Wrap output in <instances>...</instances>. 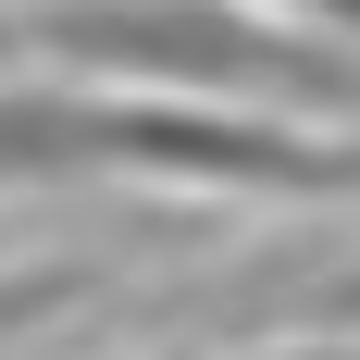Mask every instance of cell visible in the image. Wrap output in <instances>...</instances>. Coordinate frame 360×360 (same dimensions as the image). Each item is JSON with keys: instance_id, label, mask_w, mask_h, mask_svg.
<instances>
[{"instance_id": "1", "label": "cell", "mask_w": 360, "mask_h": 360, "mask_svg": "<svg viewBox=\"0 0 360 360\" xmlns=\"http://www.w3.org/2000/svg\"><path fill=\"white\" fill-rule=\"evenodd\" d=\"M87 174H162V186H348V149L323 124H261V112H186L137 87H0V199L13 186H87Z\"/></svg>"}, {"instance_id": "2", "label": "cell", "mask_w": 360, "mask_h": 360, "mask_svg": "<svg viewBox=\"0 0 360 360\" xmlns=\"http://www.w3.org/2000/svg\"><path fill=\"white\" fill-rule=\"evenodd\" d=\"M13 37H37L87 87H137V100H286L298 124L348 112L335 37L274 25L249 0H37Z\"/></svg>"}, {"instance_id": "3", "label": "cell", "mask_w": 360, "mask_h": 360, "mask_svg": "<svg viewBox=\"0 0 360 360\" xmlns=\"http://www.w3.org/2000/svg\"><path fill=\"white\" fill-rule=\"evenodd\" d=\"M87 286V274H0V335H25V323H50L63 298Z\"/></svg>"}, {"instance_id": "4", "label": "cell", "mask_w": 360, "mask_h": 360, "mask_svg": "<svg viewBox=\"0 0 360 360\" xmlns=\"http://www.w3.org/2000/svg\"><path fill=\"white\" fill-rule=\"evenodd\" d=\"M249 13H286V25H323V37L348 25V0H249Z\"/></svg>"}, {"instance_id": "5", "label": "cell", "mask_w": 360, "mask_h": 360, "mask_svg": "<svg viewBox=\"0 0 360 360\" xmlns=\"http://www.w3.org/2000/svg\"><path fill=\"white\" fill-rule=\"evenodd\" d=\"M13 50H25V37H13V25H0V63H13Z\"/></svg>"}, {"instance_id": "6", "label": "cell", "mask_w": 360, "mask_h": 360, "mask_svg": "<svg viewBox=\"0 0 360 360\" xmlns=\"http://www.w3.org/2000/svg\"><path fill=\"white\" fill-rule=\"evenodd\" d=\"M323 360H335V348H323Z\"/></svg>"}]
</instances>
